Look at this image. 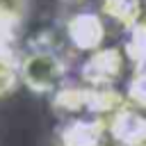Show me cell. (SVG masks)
<instances>
[{"instance_id": "obj_1", "label": "cell", "mask_w": 146, "mask_h": 146, "mask_svg": "<svg viewBox=\"0 0 146 146\" xmlns=\"http://www.w3.org/2000/svg\"><path fill=\"white\" fill-rule=\"evenodd\" d=\"M66 75V62L55 48H34L18 62L21 82L34 94H55Z\"/></svg>"}, {"instance_id": "obj_2", "label": "cell", "mask_w": 146, "mask_h": 146, "mask_svg": "<svg viewBox=\"0 0 146 146\" xmlns=\"http://www.w3.org/2000/svg\"><path fill=\"white\" fill-rule=\"evenodd\" d=\"M125 66V55L116 48H98L82 64V78L91 87H110Z\"/></svg>"}, {"instance_id": "obj_3", "label": "cell", "mask_w": 146, "mask_h": 146, "mask_svg": "<svg viewBox=\"0 0 146 146\" xmlns=\"http://www.w3.org/2000/svg\"><path fill=\"white\" fill-rule=\"evenodd\" d=\"M66 34L71 43L80 50H98L105 39V23L94 11H75L66 23Z\"/></svg>"}, {"instance_id": "obj_4", "label": "cell", "mask_w": 146, "mask_h": 146, "mask_svg": "<svg viewBox=\"0 0 146 146\" xmlns=\"http://www.w3.org/2000/svg\"><path fill=\"white\" fill-rule=\"evenodd\" d=\"M110 135L121 146H146V116L137 110H121L107 121Z\"/></svg>"}, {"instance_id": "obj_5", "label": "cell", "mask_w": 146, "mask_h": 146, "mask_svg": "<svg viewBox=\"0 0 146 146\" xmlns=\"http://www.w3.org/2000/svg\"><path fill=\"white\" fill-rule=\"evenodd\" d=\"M107 123L100 119H71L59 132V146H100Z\"/></svg>"}, {"instance_id": "obj_6", "label": "cell", "mask_w": 146, "mask_h": 146, "mask_svg": "<svg viewBox=\"0 0 146 146\" xmlns=\"http://www.w3.org/2000/svg\"><path fill=\"white\" fill-rule=\"evenodd\" d=\"M128 107V98L119 94L116 89L110 87H91L87 89V100H84V112H89L94 119H112L121 110Z\"/></svg>"}, {"instance_id": "obj_7", "label": "cell", "mask_w": 146, "mask_h": 146, "mask_svg": "<svg viewBox=\"0 0 146 146\" xmlns=\"http://www.w3.org/2000/svg\"><path fill=\"white\" fill-rule=\"evenodd\" d=\"M84 100H87V89L82 87H59L52 94V110L64 114V116H73L84 112Z\"/></svg>"}, {"instance_id": "obj_8", "label": "cell", "mask_w": 146, "mask_h": 146, "mask_svg": "<svg viewBox=\"0 0 146 146\" xmlns=\"http://www.w3.org/2000/svg\"><path fill=\"white\" fill-rule=\"evenodd\" d=\"M103 9L114 23H121L123 27H132L137 21H141L139 0H105Z\"/></svg>"}, {"instance_id": "obj_9", "label": "cell", "mask_w": 146, "mask_h": 146, "mask_svg": "<svg viewBox=\"0 0 146 146\" xmlns=\"http://www.w3.org/2000/svg\"><path fill=\"white\" fill-rule=\"evenodd\" d=\"M125 59H130L137 68H146V21H137L128 27Z\"/></svg>"}, {"instance_id": "obj_10", "label": "cell", "mask_w": 146, "mask_h": 146, "mask_svg": "<svg viewBox=\"0 0 146 146\" xmlns=\"http://www.w3.org/2000/svg\"><path fill=\"white\" fill-rule=\"evenodd\" d=\"M128 100H132L139 107H146V68H139L135 78L128 84Z\"/></svg>"}, {"instance_id": "obj_11", "label": "cell", "mask_w": 146, "mask_h": 146, "mask_svg": "<svg viewBox=\"0 0 146 146\" xmlns=\"http://www.w3.org/2000/svg\"><path fill=\"white\" fill-rule=\"evenodd\" d=\"M0 5H2L5 9H9L14 16H18L21 21L25 18V14H27V9H30V0H0Z\"/></svg>"}, {"instance_id": "obj_12", "label": "cell", "mask_w": 146, "mask_h": 146, "mask_svg": "<svg viewBox=\"0 0 146 146\" xmlns=\"http://www.w3.org/2000/svg\"><path fill=\"white\" fill-rule=\"evenodd\" d=\"M64 2H71V5H80V7H82V5H87L89 0H64Z\"/></svg>"}]
</instances>
